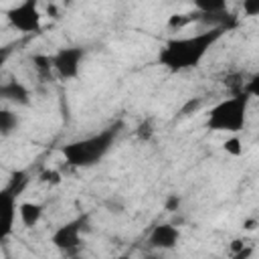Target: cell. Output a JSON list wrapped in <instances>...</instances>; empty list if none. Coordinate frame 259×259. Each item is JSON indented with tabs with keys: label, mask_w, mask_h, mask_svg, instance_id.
Here are the masks:
<instances>
[{
	"label": "cell",
	"mask_w": 259,
	"mask_h": 259,
	"mask_svg": "<svg viewBox=\"0 0 259 259\" xmlns=\"http://www.w3.org/2000/svg\"><path fill=\"white\" fill-rule=\"evenodd\" d=\"M40 18L38 0H22L20 4L6 10L8 24L22 34H36L40 30Z\"/></svg>",
	"instance_id": "obj_4"
},
{
	"label": "cell",
	"mask_w": 259,
	"mask_h": 259,
	"mask_svg": "<svg viewBox=\"0 0 259 259\" xmlns=\"http://www.w3.org/2000/svg\"><path fill=\"white\" fill-rule=\"evenodd\" d=\"M87 221H89V217L87 214H81V217H77V219L61 225L53 233L51 243L59 251H63V253H73L81 245V233L87 229Z\"/></svg>",
	"instance_id": "obj_6"
},
{
	"label": "cell",
	"mask_w": 259,
	"mask_h": 259,
	"mask_svg": "<svg viewBox=\"0 0 259 259\" xmlns=\"http://www.w3.org/2000/svg\"><path fill=\"white\" fill-rule=\"evenodd\" d=\"M16 194L6 186L0 190V241H4L12 229H14V221H16Z\"/></svg>",
	"instance_id": "obj_7"
},
{
	"label": "cell",
	"mask_w": 259,
	"mask_h": 259,
	"mask_svg": "<svg viewBox=\"0 0 259 259\" xmlns=\"http://www.w3.org/2000/svg\"><path fill=\"white\" fill-rule=\"evenodd\" d=\"M26 172H14L12 174V178H10V184H8V188L18 196L20 192H22V188H24V184H26Z\"/></svg>",
	"instance_id": "obj_15"
},
{
	"label": "cell",
	"mask_w": 259,
	"mask_h": 259,
	"mask_svg": "<svg viewBox=\"0 0 259 259\" xmlns=\"http://www.w3.org/2000/svg\"><path fill=\"white\" fill-rule=\"evenodd\" d=\"M243 12L247 16H257L259 14V0H243Z\"/></svg>",
	"instance_id": "obj_18"
},
{
	"label": "cell",
	"mask_w": 259,
	"mask_h": 259,
	"mask_svg": "<svg viewBox=\"0 0 259 259\" xmlns=\"http://www.w3.org/2000/svg\"><path fill=\"white\" fill-rule=\"evenodd\" d=\"M192 4H194V10L204 16L227 12V0H192Z\"/></svg>",
	"instance_id": "obj_11"
},
{
	"label": "cell",
	"mask_w": 259,
	"mask_h": 259,
	"mask_svg": "<svg viewBox=\"0 0 259 259\" xmlns=\"http://www.w3.org/2000/svg\"><path fill=\"white\" fill-rule=\"evenodd\" d=\"M8 55H10V49H0V71H2V65L6 63Z\"/></svg>",
	"instance_id": "obj_22"
},
{
	"label": "cell",
	"mask_w": 259,
	"mask_h": 259,
	"mask_svg": "<svg viewBox=\"0 0 259 259\" xmlns=\"http://www.w3.org/2000/svg\"><path fill=\"white\" fill-rule=\"evenodd\" d=\"M200 103H202L200 99H190V101L182 107V111H180V113H182V115H190V111H196V109L200 107Z\"/></svg>",
	"instance_id": "obj_20"
},
{
	"label": "cell",
	"mask_w": 259,
	"mask_h": 259,
	"mask_svg": "<svg viewBox=\"0 0 259 259\" xmlns=\"http://www.w3.org/2000/svg\"><path fill=\"white\" fill-rule=\"evenodd\" d=\"M0 99L8 101V103H14V105H28L30 103V93L20 81L10 79V81L0 83Z\"/></svg>",
	"instance_id": "obj_9"
},
{
	"label": "cell",
	"mask_w": 259,
	"mask_h": 259,
	"mask_svg": "<svg viewBox=\"0 0 259 259\" xmlns=\"http://www.w3.org/2000/svg\"><path fill=\"white\" fill-rule=\"evenodd\" d=\"M40 182L59 184V182H61V174H59L57 170H45V172H40Z\"/></svg>",
	"instance_id": "obj_17"
},
{
	"label": "cell",
	"mask_w": 259,
	"mask_h": 259,
	"mask_svg": "<svg viewBox=\"0 0 259 259\" xmlns=\"http://www.w3.org/2000/svg\"><path fill=\"white\" fill-rule=\"evenodd\" d=\"M223 150H225L227 154H231V156H241V154H243L241 140H239L237 136H233V138L225 140V142H223Z\"/></svg>",
	"instance_id": "obj_16"
},
{
	"label": "cell",
	"mask_w": 259,
	"mask_h": 259,
	"mask_svg": "<svg viewBox=\"0 0 259 259\" xmlns=\"http://www.w3.org/2000/svg\"><path fill=\"white\" fill-rule=\"evenodd\" d=\"M83 59H85V49L83 47H63L51 57L53 71L61 79H77Z\"/></svg>",
	"instance_id": "obj_5"
},
{
	"label": "cell",
	"mask_w": 259,
	"mask_h": 259,
	"mask_svg": "<svg viewBox=\"0 0 259 259\" xmlns=\"http://www.w3.org/2000/svg\"><path fill=\"white\" fill-rule=\"evenodd\" d=\"M200 20V12H188V14H172L170 20H168V26L170 28H182V26H188L192 22H198Z\"/></svg>",
	"instance_id": "obj_13"
},
{
	"label": "cell",
	"mask_w": 259,
	"mask_h": 259,
	"mask_svg": "<svg viewBox=\"0 0 259 259\" xmlns=\"http://www.w3.org/2000/svg\"><path fill=\"white\" fill-rule=\"evenodd\" d=\"M119 130H121V123H113L93 136H87V138H81V140H75V142H69L61 148V154L65 158V162L73 168H89L97 162L103 160V156L111 150V146L115 144L117 136H119Z\"/></svg>",
	"instance_id": "obj_2"
},
{
	"label": "cell",
	"mask_w": 259,
	"mask_h": 259,
	"mask_svg": "<svg viewBox=\"0 0 259 259\" xmlns=\"http://www.w3.org/2000/svg\"><path fill=\"white\" fill-rule=\"evenodd\" d=\"M138 134H140V138H142V140H144V138L148 140V138L152 136V125H150L148 121H146V123H142V125H140V132H138Z\"/></svg>",
	"instance_id": "obj_21"
},
{
	"label": "cell",
	"mask_w": 259,
	"mask_h": 259,
	"mask_svg": "<svg viewBox=\"0 0 259 259\" xmlns=\"http://www.w3.org/2000/svg\"><path fill=\"white\" fill-rule=\"evenodd\" d=\"M18 125H20L18 113L0 107V136H10V134H14V132L18 130Z\"/></svg>",
	"instance_id": "obj_12"
},
{
	"label": "cell",
	"mask_w": 259,
	"mask_h": 259,
	"mask_svg": "<svg viewBox=\"0 0 259 259\" xmlns=\"http://www.w3.org/2000/svg\"><path fill=\"white\" fill-rule=\"evenodd\" d=\"M225 32H227V28H223V26H210L192 36L172 38L160 49L158 61L162 67H166L172 73L198 67L200 61L206 57V53L223 38Z\"/></svg>",
	"instance_id": "obj_1"
},
{
	"label": "cell",
	"mask_w": 259,
	"mask_h": 259,
	"mask_svg": "<svg viewBox=\"0 0 259 259\" xmlns=\"http://www.w3.org/2000/svg\"><path fill=\"white\" fill-rule=\"evenodd\" d=\"M249 103H251V95H247L245 91H237L235 95L219 101L214 107H210L206 115V127L212 132H229V134L241 132L247 121Z\"/></svg>",
	"instance_id": "obj_3"
},
{
	"label": "cell",
	"mask_w": 259,
	"mask_h": 259,
	"mask_svg": "<svg viewBox=\"0 0 259 259\" xmlns=\"http://www.w3.org/2000/svg\"><path fill=\"white\" fill-rule=\"evenodd\" d=\"M180 231L174 225H156L148 235V245L154 249H174L178 245Z\"/></svg>",
	"instance_id": "obj_8"
},
{
	"label": "cell",
	"mask_w": 259,
	"mask_h": 259,
	"mask_svg": "<svg viewBox=\"0 0 259 259\" xmlns=\"http://www.w3.org/2000/svg\"><path fill=\"white\" fill-rule=\"evenodd\" d=\"M164 206H166V210H178V206H180V196H178V194H170V196L166 198Z\"/></svg>",
	"instance_id": "obj_19"
},
{
	"label": "cell",
	"mask_w": 259,
	"mask_h": 259,
	"mask_svg": "<svg viewBox=\"0 0 259 259\" xmlns=\"http://www.w3.org/2000/svg\"><path fill=\"white\" fill-rule=\"evenodd\" d=\"M32 65H34V69H36V73L40 77H49L51 71H53V63H51L49 55H34L32 57Z\"/></svg>",
	"instance_id": "obj_14"
},
{
	"label": "cell",
	"mask_w": 259,
	"mask_h": 259,
	"mask_svg": "<svg viewBox=\"0 0 259 259\" xmlns=\"http://www.w3.org/2000/svg\"><path fill=\"white\" fill-rule=\"evenodd\" d=\"M42 210H45V206L40 202H20L18 208H16L22 225L28 227V229H32V227L38 225V221L42 217Z\"/></svg>",
	"instance_id": "obj_10"
}]
</instances>
